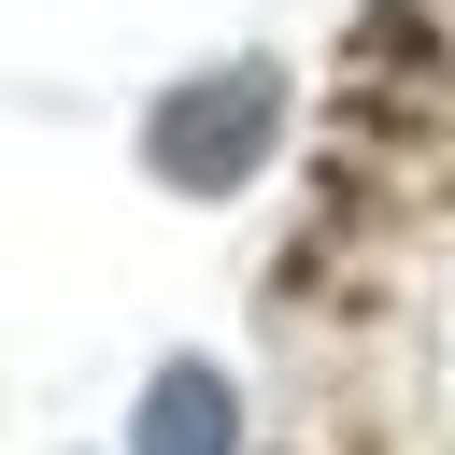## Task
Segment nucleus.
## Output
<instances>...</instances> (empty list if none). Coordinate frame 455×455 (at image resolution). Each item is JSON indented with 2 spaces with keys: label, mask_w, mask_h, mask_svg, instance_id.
<instances>
[{
  "label": "nucleus",
  "mask_w": 455,
  "mask_h": 455,
  "mask_svg": "<svg viewBox=\"0 0 455 455\" xmlns=\"http://www.w3.org/2000/svg\"><path fill=\"white\" fill-rule=\"evenodd\" d=\"M284 142V71L270 57H228V71H185L156 114H142V171L171 199H228L256 156Z\"/></svg>",
  "instance_id": "f257e3e1"
},
{
  "label": "nucleus",
  "mask_w": 455,
  "mask_h": 455,
  "mask_svg": "<svg viewBox=\"0 0 455 455\" xmlns=\"http://www.w3.org/2000/svg\"><path fill=\"white\" fill-rule=\"evenodd\" d=\"M128 455H242V398H228V370H213V355H171V370L142 384Z\"/></svg>",
  "instance_id": "f03ea898"
}]
</instances>
